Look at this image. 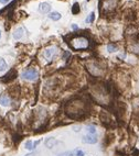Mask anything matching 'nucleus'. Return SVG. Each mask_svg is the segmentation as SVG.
Returning <instances> with one entry per match:
<instances>
[{"label": "nucleus", "instance_id": "1", "mask_svg": "<svg viewBox=\"0 0 139 156\" xmlns=\"http://www.w3.org/2000/svg\"><path fill=\"white\" fill-rule=\"evenodd\" d=\"M65 112L70 118H83L87 113V103L82 99L71 100L65 105Z\"/></svg>", "mask_w": 139, "mask_h": 156}, {"label": "nucleus", "instance_id": "2", "mask_svg": "<svg viewBox=\"0 0 139 156\" xmlns=\"http://www.w3.org/2000/svg\"><path fill=\"white\" fill-rule=\"evenodd\" d=\"M91 95L99 105L108 106L110 103V91L104 84H98L94 86L91 90Z\"/></svg>", "mask_w": 139, "mask_h": 156}, {"label": "nucleus", "instance_id": "3", "mask_svg": "<svg viewBox=\"0 0 139 156\" xmlns=\"http://www.w3.org/2000/svg\"><path fill=\"white\" fill-rule=\"evenodd\" d=\"M89 45V41L87 38L80 35V36H76V38H72L70 41V46L75 51H82L86 50Z\"/></svg>", "mask_w": 139, "mask_h": 156}, {"label": "nucleus", "instance_id": "4", "mask_svg": "<svg viewBox=\"0 0 139 156\" xmlns=\"http://www.w3.org/2000/svg\"><path fill=\"white\" fill-rule=\"evenodd\" d=\"M21 77H22L25 80L34 81L39 78V73H38V70H37V69L28 68V69H25V72L21 74Z\"/></svg>", "mask_w": 139, "mask_h": 156}, {"label": "nucleus", "instance_id": "5", "mask_svg": "<svg viewBox=\"0 0 139 156\" xmlns=\"http://www.w3.org/2000/svg\"><path fill=\"white\" fill-rule=\"evenodd\" d=\"M87 69H89V74L93 75L94 77H101L104 74V68H102L96 63H89L87 65Z\"/></svg>", "mask_w": 139, "mask_h": 156}, {"label": "nucleus", "instance_id": "6", "mask_svg": "<svg viewBox=\"0 0 139 156\" xmlns=\"http://www.w3.org/2000/svg\"><path fill=\"white\" fill-rule=\"evenodd\" d=\"M57 54V47H55V46H50V47H48V49L44 50V56L49 61H51L52 58H54Z\"/></svg>", "mask_w": 139, "mask_h": 156}, {"label": "nucleus", "instance_id": "7", "mask_svg": "<svg viewBox=\"0 0 139 156\" xmlns=\"http://www.w3.org/2000/svg\"><path fill=\"white\" fill-rule=\"evenodd\" d=\"M10 105H11V99H10V97L6 94L0 95V106L9 107Z\"/></svg>", "mask_w": 139, "mask_h": 156}, {"label": "nucleus", "instance_id": "8", "mask_svg": "<svg viewBox=\"0 0 139 156\" xmlns=\"http://www.w3.org/2000/svg\"><path fill=\"white\" fill-rule=\"evenodd\" d=\"M82 142L85 144H95L97 142V137L95 136V135H92V134L84 135L82 137Z\"/></svg>", "mask_w": 139, "mask_h": 156}, {"label": "nucleus", "instance_id": "9", "mask_svg": "<svg viewBox=\"0 0 139 156\" xmlns=\"http://www.w3.org/2000/svg\"><path fill=\"white\" fill-rule=\"evenodd\" d=\"M57 138H55V137H52V136L45 138V141H44V145L46 149H53V147L57 145Z\"/></svg>", "mask_w": 139, "mask_h": 156}, {"label": "nucleus", "instance_id": "10", "mask_svg": "<svg viewBox=\"0 0 139 156\" xmlns=\"http://www.w3.org/2000/svg\"><path fill=\"white\" fill-rule=\"evenodd\" d=\"M23 34H25V29L20 26L18 29H16L14 32H13V38L14 40H20V38L23 36Z\"/></svg>", "mask_w": 139, "mask_h": 156}, {"label": "nucleus", "instance_id": "11", "mask_svg": "<svg viewBox=\"0 0 139 156\" xmlns=\"http://www.w3.org/2000/svg\"><path fill=\"white\" fill-rule=\"evenodd\" d=\"M39 10H40V12H42V13H48V12H50L51 6L48 2H42V3H40V6H39Z\"/></svg>", "mask_w": 139, "mask_h": 156}, {"label": "nucleus", "instance_id": "12", "mask_svg": "<svg viewBox=\"0 0 139 156\" xmlns=\"http://www.w3.org/2000/svg\"><path fill=\"white\" fill-rule=\"evenodd\" d=\"M49 18L51 20H53V21H57V20L61 19V14L59 12H57V11H54V12H51L49 14Z\"/></svg>", "mask_w": 139, "mask_h": 156}, {"label": "nucleus", "instance_id": "13", "mask_svg": "<svg viewBox=\"0 0 139 156\" xmlns=\"http://www.w3.org/2000/svg\"><path fill=\"white\" fill-rule=\"evenodd\" d=\"M86 132L89 133V134H92V135H95L96 134V128H95L94 125H87L86 126Z\"/></svg>", "mask_w": 139, "mask_h": 156}, {"label": "nucleus", "instance_id": "14", "mask_svg": "<svg viewBox=\"0 0 139 156\" xmlns=\"http://www.w3.org/2000/svg\"><path fill=\"white\" fill-rule=\"evenodd\" d=\"M7 67H8V65H7L6 61L0 57V72H5L7 69Z\"/></svg>", "mask_w": 139, "mask_h": 156}, {"label": "nucleus", "instance_id": "15", "mask_svg": "<svg viewBox=\"0 0 139 156\" xmlns=\"http://www.w3.org/2000/svg\"><path fill=\"white\" fill-rule=\"evenodd\" d=\"M117 50H118V49H117V45H116V44L110 43L107 45V51L109 53H114V52H116Z\"/></svg>", "mask_w": 139, "mask_h": 156}, {"label": "nucleus", "instance_id": "16", "mask_svg": "<svg viewBox=\"0 0 139 156\" xmlns=\"http://www.w3.org/2000/svg\"><path fill=\"white\" fill-rule=\"evenodd\" d=\"M12 75H16V72L14 70H10V73L9 74H7V77L6 78H3L2 80L3 81H7V80H10V79H13L14 78V76H12Z\"/></svg>", "mask_w": 139, "mask_h": 156}, {"label": "nucleus", "instance_id": "17", "mask_svg": "<svg viewBox=\"0 0 139 156\" xmlns=\"http://www.w3.org/2000/svg\"><path fill=\"white\" fill-rule=\"evenodd\" d=\"M80 12V5L78 3H74L73 7H72V13L73 14H78Z\"/></svg>", "mask_w": 139, "mask_h": 156}, {"label": "nucleus", "instance_id": "18", "mask_svg": "<svg viewBox=\"0 0 139 156\" xmlns=\"http://www.w3.org/2000/svg\"><path fill=\"white\" fill-rule=\"evenodd\" d=\"M25 147L27 149V150L32 151L33 150V142L30 141V140H29V141H27V142L25 143Z\"/></svg>", "mask_w": 139, "mask_h": 156}, {"label": "nucleus", "instance_id": "19", "mask_svg": "<svg viewBox=\"0 0 139 156\" xmlns=\"http://www.w3.org/2000/svg\"><path fill=\"white\" fill-rule=\"evenodd\" d=\"M94 18H95V13L92 12L91 14H89V17L86 19V23H92L93 21H94Z\"/></svg>", "mask_w": 139, "mask_h": 156}, {"label": "nucleus", "instance_id": "20", "mask_svg": "<svg viewBox=\"0 0 139 156\" xmlns=\"http://www.w3.org/2000/svg\"><path fill=\"white\" fill-rule=\"evenodd\" d=\"M73 153H74V155H75V156H85V154H84V152H83L82 150H78V149L74 151Z\"/></svg>", "mask_w": 139, "mask_h": 156}, {"label": "nucleus", "instance_id": "21", "mask_svg": "<svg viewBox=\"0 0 139 156\" xmlns=\"http://www.w3.org/2000/svg\"><path fill=\"white\" fill-rule=\"evenodd\" d=\"M57 156H74V153L73 152H63V153H61Z\"/></svg>", "mask_w": 139, "mask_h": 156}, {"label": "nucleus", "instance_id": "22", "mask_svg": "<svg viewBox=\"0 0 139 156\" xmlns=\"http://www.w3.org/2000/svg\"><path fill=\"white\" fill-rule=\"evenodd\" d=\"M39 154V152H31V153H29V154H27L25 156H37Z\"/></svg>", "mask_w": 139, "mask_h": 156}, {"label": "nucleus", "instance_id": "23", "mask_svg": "<svg viewBox=\"0 0 139 156\" xmlns=\"http://www.w3.org/2000/svg\"><path fill=\"white\" fill-rule=\"evenodd\" d=\"M39 143H40V141H34V142H33V150H35V149H37V146H38L39 145Z\"/></svg>", "mask_w": 139, "mask_h": 156}, {"label": "nucleus", "instance_id": "24", "mask_svg": "<svg viewBox=\"0 0 139 156\" xmlns=\"http://www.w3.org/2000/svg\"><path fill=\"white\" fill-rule=\"evenodd\" d=\"M73 130L75 132H80L81 131V126H80V125H78V126H73Z\"/></svg>", "mask_w": 139, "mask_h": 156}, {"label": "nucleus", "instance_id": "25", "mask_svg": "<svg viewBox=\"0 0 139 156\" xmlns=\"http://www.w3.org/2000/svg\"><path fill=\"white\" fill-rule=\"evenodd\" d=\"M9 0H0V3H7Z\"/></svg>", "mask_w": 139, "mask_h": 156}, {"label": "nucleus", "instance_id": "26", "mask_svg": "<svg viewBox=\"0 0 139 156\" xmlns=\"http://www.w3.org/2000/svg\"><path fill=\"white\" fill-rule=\"evenodd\" d=\"M72 28H73V29H75V30H76V29H78V28H77V25H75V24L72 25Z\"/></svg>", "mask_w": 139, "mask_h": 156}, {"label": "nucleus", "instance_id": "27", "mask_svg": "<svg viewBox=\"0 0 139 156\" xmlns=\"http://www.w3.org/2000/svg\"><path fill=\"white\" fill-rule=\"evenodd\" d=\"M0 38H1V31H0Z\"/></svg>", "mask_w": 139, "mask_h": 156}]
</instances>
